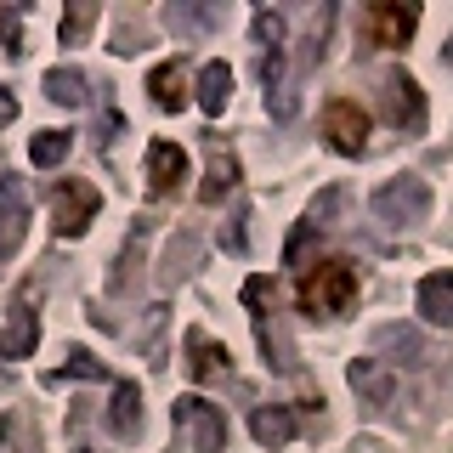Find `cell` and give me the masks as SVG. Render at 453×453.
<instances>
[{
	"label": "cell",
	"instance_id": "cell-1",
	"mask_svg": "<svg viewBox=\"0 0 453 453\" xmlns=\"http://www.w3.org/2000/svg\"><path fill=\"white\" fill-rule=\"evenodd\" d=\"M357 295H363V273L346 255L311 261L301 273V283H295V306H301L306 318H346V311L357 306Z\"/></svg>",
	"mask_w": 453,
	"mask_h": 453
},
{
	"label": "cell",
	"instance_id": "cell-2",
	"mask_svg": "<svg viewBox=\"0 0 453 453\" xmlns=\"http://www.w3.org/2000/svg\"><path fill=\"white\" fill-rule=\"evenodd\" d=\"M374 216L391 221V226H419L431 216V188H425L419 176H396L374 193Z\"/></svg>",
	"mask_w": 453,
	"mask_h": 453
},
{
	"label": "cell",
	"instance_id": "cell-3",
	"mask_svg": "<svg viewBox=\"0 0 453 453\" xmlns=\"http://www.w3.org/2000/svg\"><path fill=\"white\" fill-rule=\"evenodd\" d=\"M96 210H103V193H96L91 181H74V176H68V181H57V188H51V226L63 238H80L85 226H91Z\"/></svg>",
	"mask_w": 453,
	"mask_h": 453
},
{
	"label": "cell",
	"instance_id": "cell-4",
	"mask_svg": "<svg viewBox=\"0 0 453 453\" xmlns=\"http://www.w3.org/2000/svg\"><path fill=\"white\" fill-rule=\"evenodd\" d=\"M414 28H419V6H408V0H374V6L363 12V35H368V46H408L414 40Z\"/></svg>",
	"mask_w": 453,
	"mask_h": 453
},
{
	"label": "cell",
	"instance_id": "cell-5",
	"mask_svg": "<svg viewBox=\"0 0 453 453\" xmlns=\"http://www.w3.org/2000/svg\"><path fill=\"white\" fill-rule=\"evenodd\" d=\"M176 431L193 442V453H221L226 448V414L204 396H181L176 403Z\"/></svg>",
	"mask_w": 453,
	"mask_h": 453
},
{
	"label": "cell",
	"instance_id": "cell-6",
	"mask_svg": "<svg viewBox=\"0 0 453 453\" xmlns=\"http://www.w3.org/2000/svg\"><path fill=\"white\" fill-rule=\"evenodd\" d=\"M323 136H329V148L334 153H363L368 148V113L363 103H351V96H334L329 108H323Z\"/></svg>",
	"mask_w": 453,
	"mask_h": 453
},
{
	"label": "cell",
	"instance_id": "cell-7",
	"mask_svg": "<svg viewBox=\"0 0 453 453\" xmlns=\"http://www.w3.org/2000/svg\"><path fill=\"white\" fill-rule=\"evenodd\" d=\"M386 119L403 125V131H419L425 125V91H419L414 74H403V68L386 74Z\"/></svg>",
	"mask_w": 453,
	"mask_h": 453
},
{
	"label": "cell",
	"instance_id": "cell-8",
	"mask_svg": "<svg viewBox=\"0 0 453 453\" xmlns=\"http://www.w3.org/2000/svg\"><path fill=\"white\" fill-rule=\"evenodd\" d=\"M346 380H351V391H357L368 408H391V396H396V374H391V363H380V357H357V363L346 368Z\"/></svg>",
	"mask_w": 453,
	"mask_h": 453
},
{
	"label": "cell",
	"instance_id": "cell-9",
	"mask_svg": "<svg viewBox=\"0 0 453 453\" xmlns=\"http://www.w3.org/2000/svg\"><path fill=\"white\" fill-rule=\"evenodd\" d=\"M188 374L198 386H216V380H233V351L210 334H188Z\"/></svg>",
	"mask_w": 453,
	"mask_h": 453
},
{
	"label": "cell",
	"instance_id": "cell-10",
	"mask_svg": "<svg viewBox=\"0 0 453 453\" xmlns=\"http://www.w3.org/2000/svg\"><path fill=\"white\" fill-rule=\"evenodd\" d=\"M181 181H188V153H181L176 142H153L148 148V188L165 198V193H176Z\"/></svg>",
	"mask_w": 453,
	"mask_h": 453
},
{
	"label": "cell",
	"instance_id": "cell-11",
	"mask_svg": "<svg viewBox=\"0 0 453 453\" xmlns=\"http://www.w3.org/2000/svg\"><path fill=\"white\" fill-rule=\"evenodd\" d=\"M23 221H28V198H23V188H18V176H0V261L18 250Z\"/></svg>",
	"mask_w": 453,
	"mask_h": 453
},
{
	"label": "cell",
	"instance_id": "cell-12",
	"mask_svg": "<svg viewBox=\"0 0 453 453\" xmlns=\"http://www.w3.org/2000/svg\"><path fill=\"white\" fill-rule=\"evenodd\" d=\"M414 306H419V318H425V323L448 329V323H453V273H425V278H419Z\"/></svg>",
	"mask_w": 453,
	"mask_h": 453
},
{
	"label": "cell",
	"instance_id": "cell-13",
	"mask_svg": "<svg viewBox=\"0 0 453 453\" xmlns=\"http://www.w3.org/2000/svg\"><path fill=\"white\" fill-rule=\"evenodd\" d=\"M233 188H238V159L226 148H210V170H204V181H198V204H221Z\"/></svg>",
	"mask_w": 453,
	"mask_h": 453
},
{
	"label": "cell",
	"instance_id": "cell-14",
	"mask_svg": "<svg viewBox=\"0 0 453 453\" xmlns=\"http://www.w3.org/2000/svg\"><path fill=\"white\" fill-rule=\"evenodd\" d=\"M148 91H153V103H159L165 113H176L181 103H188V91H193V85H188V74H181V63L170 57V63H159V68L148 74Z\"/></svg>",
	"mask_w": 453,
	"mask_h": 453
},
{
	"label": "cell",
	"instance_id": "cell-15",
	"mask_svg": "<svg viewBox=\"0 0 453 453\" xmlns=\"http://www.w3.org/2000/svg\"><path fill=\"white\" fill-rule=\"evenodd\" d=\"M226 103H233V68H226V63H204V68H198V108L216 119Z\"/></svg>",
	"mask_w": 453,
	"mask_h": 453
},
{
	"label": "cell",
	"instance_id": "cell-16",
	"mask_svg": "<svg viewBox=\"0 0 453 453\" xmlns=\"http://www.w3.org/2000/svg\"><path fill=\"white\" fill-rule=\"evenodd\" d=\"M35 334H40V323H35V306L18 301L12 306V323H6V334H0V357H28L35 351Z\"/></svg>",
	"mask_w": 453,
	"mask_h": 453
},
{
	"label": "cell",
	"instance_id": "cell-17",
	"mask_svg": "<svg viewBox=\"0 0 453 453\" xmlns=\"http://www.w3.org/2000/svg\"><path fill=\"white\" fill-rule=\"evenodd\" d=\"M250 431H255V442H261V448H283L295 436V408H255Z\"/></svg>",
	"mask_w": 453,
	"mask_h": 453
},
{
	"label": "cell",
	"instance_id": "cell-18",
	"mask_svg": "<svg viewBox=\"0 0 453 453\" xmlns=\"http://www.w3.org/2000/svg\"><path fill=\"white\" fill-rule=\"evenodd\" d=\"M108 425H113V436H131L142 431V396H136V386H113V414H108Z\"/></svg>",
	"mask_w": 453,
	"mask_h": 453
},
{
	"label": "cell",
	"instance_id": "cell-19",
	"mask_svg": "<svg viewBox=\"0 0 453 453\" xmlns=\"http://www.w3.org/2000/svg\"><path fill=\"white\" fill-rule=\"evenodd\" d=\"M68 148H74V131H40L35 142H28V159H35L40 170H51V165L68 159Z\"/></svg>",
	"mask_w": 453,
	"mask_h": 453
},
{
	"label": "cell",
	"instance_id": "cell-20",
	"mask_svg": "<svg viewBox=\"0 0 453 453\" xmlns=\"http://www.w3.org/2000/svg\"><path fill=\"white\" fill-rule=\"evenodd\" d=\"M46 96L63 103V108L85 103V74H80V68H51V74H46Z\"/></svg>",
	"mask_w": 453,
	"mask_h": 453
},
{
	"label": "cell",
	"instance_id": "cell-21",
	"mask_svg": "<svg viewBox=\"0 0 453 453\" xmlns=\"http://www.w3.org/2000/svg\"><path fill=\"white\" fill-rule=\"evenodd\" d=\"M340 204H346V188H329V193L318 198V204L306 210V221H311V226H318V233H323V226H329V221L340 216Z\"/></svg>",
	"mask_w": 453,
	"mask_h": 453
},
{
	"label": "cell",
	"instance_id": "cell-22",
	"mask_svg": "<svg viewBox=\"0 0 453 453\" xmlns=\"http://www.w3.org/2000/svg\"><path fill=\"white\" fill-rule=\"evenodd\" d=\"M380 346L396 351V357H425V346H419V334H408V329H380Z\"/></svg>",
	"mask_w": 453,
	"mask_h": 453
},
{
	"label": "cell",
	"instance_id": "cell-23",
	"mask_svg": "<svg viewBox=\"0 0 453 453\" xmlns=\"http://www.w3.org/2000/svg\"><path fill=\"white\" fill-rule=\"evenodd\" d=\"M193 266H198V244L193 238H176V244H170V273L165 278H188Z\"/></svg>",
	"mask_w": 453,
	"mask_h": 453
},
{
	"label": "cell",
	"instance_id": "cell-24",
	"mask_svg": "<svg viewBox=\"0 0 453 453\" xmlns=\"http://www.w3.org/2000/svg\"><path fill=\"white\" fill-rule=\"evenodd\" d=\"M255 40H261V46H283V18L278 12H255Z\"/></svg>",
	"mask_w": 453,
	"mask_h": 453
},
{
	"label": "cell",
	"instance_id": "cell-25",
	"mask_svg": "<svg viewBox=\"0 0 453 453\" xmlns=\"http://www.w3.org/2000/svg\"><path fill=\"white\" fill-rule=\"evenodd\" d=\"M311 238H318V226H311V221H301V226H295V238H289V250H283V255H289V266H301V261H306V250H311Z\"/></svg>",
	"mask_w": 453,
	"mask_h": 453
},
{
	"label": "cell",
	"instance_id": "cell-26",
	"mask_svg": "<svg viewBox=\"0 0 453 453\" xmlns=\"http://www.w3.org/2000/svg\"><path fill=\"white\" fill-rule=\"evenodd\" d=\"M244 226H250V216H244V210H238V216H233V233H221V250L244 255V250H250V233H244Z\"/></svg>",
	"mask_w": 453,
	"mask_h": 453
},
{
	"label": "cell",
	"instance_id": "cell-27",
	"mask_svg": "<svg viewBox=\"0 0 453 453\" xmlns=\"http://www.w3.org/2000/svg\"><path fill=\"white\" fill-rule=\"evenodd\" d=\"M91 23H96V6H74V12H68V23H63V40H80Z\"/></svg>",
	"mask_w": 453,
	"mask_h": 453
},
{
	"label": "cell",
	"instance_id": "cell-28",
	"mask_svg": "<svg viewBox=\"0 0 453 453\" xmlns=\"http://www.w3.org/2000/svg\"><path fill=\"white\" fill-rule=\"evenodd\" d=\"M63 374H91V380H103V363H96V357H85V351H74Z\"/></svg>",
	"mask_w": 453,
	"mask_h": 453
},
{
	"label": "cell",
	"instance_id": "cell-29",
	"mask_svg": "<svg viewBox=\"0 0 453 453\" xmlns=\"http://www.w3.org/2000/svg\"><path fill=\"white\" fill-rule=\"evenodd\" d=\"M448 63H453V35H448Z\"/></svg>",
	"mask_w": 453,
	"mask_h": 453
}]
</instances>
